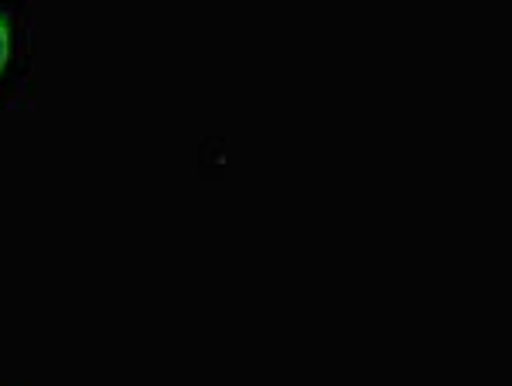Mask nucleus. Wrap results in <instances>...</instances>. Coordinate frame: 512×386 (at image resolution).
<instances>
[{
    "mask_svg": "<svg viewBox=\"0 0 512 386\" xmlns=\"http://www.w3.org/2000/svg\"><path fill=\"white\" fill-rule=\"evenodd\" d=\"M35 106V11L0 4V113Z\"/></svg>",
    "mask_w": 512,
    "mask_h": 386,
    "instance_id": "obj_1",
    "label": "nucleus"
},
{
    "mask_svg": "<svg viewBox=\"0 0 512 386\" xmlns=\"http://www.w3.org/2000/svg\"><path fill=\"white\" fill-rule=\"evenodd\" d=\"M0 386H28V383H0Z\"/></svg>",
    "mask_w": 512,
    "mask_h": 386,
    "instance_id": "obj_2",
    "label": "nucleus"
}]
</instances>
